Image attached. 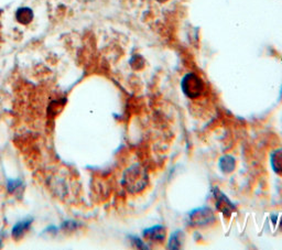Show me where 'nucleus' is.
Segmentation results:
<instances>
[{
    "mask_svg": "<svg viewBox=\"0 0 282 250\" xmlns=\"http://www.w3.org/2000/svg\"><path fill=\"white\" fill-rule=\"evenodd\" d=\"M147 171L144 170L143 166L139 164L130 166L124 173L123 184L126 187L127 191L132 192V193H138V192L142 191L147 186Z\"/></svg>",
    "mask_w": 282,
    "mask_h": 250,
    "instance_id": "nucleus-1",
    "label": "nucleus"
},
{
    "mask_svg": "<svg viewBox=\"0 0 282 250\" xmlns=\"http://www.w3.org/2000/svg\"><path fill=\"white\" fill-rule=\"evenodd\" d=\"M143 235L145 238L152 242H162L165 238V229L162 226H154L152 228L145 229Z\"/></svg>",
    "mask_w": 282,
    "mask_h": 250,
    "instance_id": "nucleus-5",
    "label": "nucleus"
},
{
    "mask_svg": "<svg viewBox=\"0 0 282 250\" xmlns=\"http://www.w3.org/2000/svg\"><path fill=\"white\" fill-rule=\"evenodd\" d=\"M215 221L213 212L207 207L198 208L190 213V222L194 226H207Z\"/></svg>",
    "mask_w": 282,
    "mask_h": 250,
    "instance_id": "nucleus-3",
    "label": "nucleus"
},
{
    "mask_svg": "<svg viewBox=\"0 0 282 250\" xmlns=\"http://www.w3.org/2000/svg\"><path fill=\"white\" fill-rule=\"evenodd\" d=\"M156 1H159V2H166L168 0H156Z\"/></svg>",
    "mask_w": 282,
    "mask_h": 250,
    "instance_id": "nucleus-11",
    "label": "nucleus"
},
{
    "mask_svg": "<svg viewBox=\"0 0 282 250\" xmlns=\"http://www.w3.org/2000/svg\"><path fill=\"white\" fill-rule=\"evenodd\" d=\"M30 224H31V221H23V222L18 223L17 225H15L12 229L13 237H15V238L21 237L24 234V232L28 231Z\"/></svg>",
    "mask_w": 282,
    "mask_h": 250,
    "instance_id": "nucleus-10",
    "label": "nucleus"
},
{
    "mask_svg": "<svg viewBox=\"0 0 282 250\" xmlns=\"http://www.w3.org/2000/svg\"><path fill=\"white\" fill-rule=\"evenodd\" d=\"M271 166L277 174L282 175V149L276 150L270 158Z\"/></svg>",
    "mask_w": 282,
    "mask_h": 250,
    "instance_id": "nucleus-7",
    "label": "nucleus"
},
{
    "mask_svg": "<svg viewBox=\"0 0 282 250\" xmlns=\"http://www.w3.org/2000/svg\"><path fill=\"white\" fill-rule=\"evenodd\" d=\"M219 166H221L224 173H229L235 169V160L229 155H225L219 161Z\"/></svg>",
    "mask_w": 282,
    "mask_h": 250,
    "instance_id": "nucleus-9",
    "label": "nucleus"
},
{
    "mask_svg": "<svg viewBox=\"0 0 282 250\" xmlns=\"http://www.w3.org/2000/svg\"><path fill=\"white\" fill-rule=\"evenodd\" d=\"M183 233L180 232V231H177L175 232L173 235L171 236L170 238V241H169V248L170 249H179L181 248L182 246V244H183Z\"/></svg>",
    "mask_w": 282,
    "mask_h": 250,
    "instance_id": "nucleus-8",
    "label": "nucleus"
},
{
    "mask_svg": "<svg viewBox=\"0 0 282 250\" xmlns=\"http://www.w3.org/2000/svg\"><path fill=\"white\" fill-rule=\"evenodd\" d=\"M15 19L21 24H29L33 19V12L30 8H19L15 12Z\"/></svg>",
    "mask_w": 282,
    "mask_h": 250,
    "instance_id": "nucleus-6",
    "label": "nucleus"
},
{
    "mask_svg": "<svg viewBox=\"0 0 282 250\" xmlns=\"http://www.w3.org/2000/svg\"><path fill=\"white\" fill-rule=\"evenodd\" d=\"M182 91L187 97L196 98L204 92V83L194 73L186 74L181 82Z\"/></svg>",
    "mask_w": 282,
    "mask_h": 250,
    "instance_id": "nucleus-2",
    "label": "nucleus"
},
{
    "mask_svg": "<svg viewBox=\"0 0 282 250\" xmlns=\"http://www.w3.org/2000/svg\"><path fill=\"white\" fill-rule=\"evenodd\" d=\"M215 197H216L217 210L227 216L231 215L235 211V206L232 204V202L229 201L223 193H221V192H218V190H215Z\"/></svg>",
    "mask_w": 282,
    "mask_h": 250,
    "instance_id": "nucleus-4",
    "label": "nucleus"
}]
</instances>
